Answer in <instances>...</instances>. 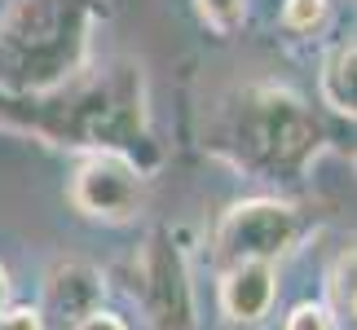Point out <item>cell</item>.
<instances>
[{
	"label": "cell",
	"mask_w": 357,
	"mask_h": 330,
	"mask_svg": "<svg viewBox=\"0 0 357 330\" xmlns=\"http://www.w3.org/2000/svg\"><path fill=\"white\" fill-rule=\"evenodd\" d=\"M0 128L40 136L71 155L115 150L146 172L159 163L150 132V88L137 58H106L102 66L89 62L49 93H0Z\"/></svg>",
	"instance_id": "6da1fadb"
},
{
	"label": "cell",
	"mask_w": 357,
	"mask_h": 330,
	"mask_svg": "<svg viewBox=\"0 0 357 330\" xmlns=\"http://www.w3.org/2000/svg\"><path fill=\"white\" fill-rule=\"evenodd\" d=\"M203 150L252 181L296 185L326 150V123L296 88L252 79L234 84L203 115Z\"/></svg>",
	"instance_id": "7a4b0ae2"
},
{
	"label": "cell",
	"mask_w": 357,
	"mask_h": 330,
	"mask_svg": "<svg viewBox=\"0 0 357 330\" xmlns=\"http://www.w3.org/2000/svg\"><path fill=\"white\" fill-rule=\"evenodd\" d=\"M102 0H5L0 93H49L93 62Z\"/></svg>",
	"instance_id": "3957f363"
},
{
	"label": "cell",
	"mask_w": 357,
	"mask_h": 330,
	"mask_svg": "<svg viewBox=\"0 0 357 330\" xmlns=\"http://www.w3.org/2000/svg\"><path fill=\"white\" fill-rule=\"evenodd\" d=\"M123 291L146 330H199V291L190 256L168 225H150L123 265Z\"/></svg>",
	"instance_id": "277c9868"
},
{
	"label": "cell",
	"mask_w": 357,
	"mask_h": 330,
	"mask_svg": "<svg viewBox=\"0 0 357 330\" xmlns=\"http://www.w3.org/2000/svg\"><path fill=\"white\" fill-rule=\"evenodd\" d=\"M309 216L282 194H252L234 198L216 216L212 225V265H238V260H265V265H282L287 256L305 242Z\"/></svg>",
	"instance_id": "5b68a950"
},
{
	"label": "cell",
	"mask_w": 357,
	"mask_h": 330,
	"mask_svg": "<svg viewBox=\"0 0 357 330\" xmlns=\"http://www.w3.org/2000/svg\"><path fill=\"white\" fill-rule=\"evenodd\" d=\"M146 194H150V172L137 168L128 155H115V150L79 155L71 176H66V203L93 225H132L146 212Z\"/></svg>",
	"instance_id": "8992f818"
},
{
	"label": "cell",
	"mask_w": 357,
	"mask_h": 330,
	"mask_svg": "<svg viewBox=\"0 0 357 330\" xmlns=\"http://www.w3.org/2000/svg\"><path fill=\"white\" fill-rule=\"evenodd\" d=\"M106 291H111V282H106V273L93 265V260H79V256H58L53 265L45 269V278H40V313H45L49 326H75L79 317H89V313L106 308Z\"/></svg>",
	"instance_id": "52a82bcc"
},
{
	"label": "cell",
	"mask_w": 357,
	"mask_h": 330,
	"mask_svg": "<svg viewBox=\"0 0 357 330\" xmlns=\"http://www.w3.org/2000/svg\"><path fill=\"white\" fill-rule=\"evenodd\" d=\"M216 308L229 330H260L278 308V265L238 260L216 269Z\"/></svg>",
	"instance_id": "ba28073f"
},
{
	"label": "cell",
	"mask_w": 357,
	"mask_h": 330,
	"mask_svg": "<svg viewBox=\"0 0 357 330\" xmlns=\"http://www.w3.org/2000/svg\"><path fill=\"white\" fill-rule=\"evenodd\" d=\"M318 93H322V106H331L340 119L357 123V40H344L322 58Z\"/></svg>",
	"instance_id": "9c48e42d"
},
{
	"label": "cell",
	"mask_w": 357,
	"mask_h": 330,
	"mask_svg": "<svg viewBox=\"0 0 357 330\" xmlns=\"http://www.w3.org/2000/svg\"><path fill=\"white\" fill-rule=\"evenodd\" d=\"M322 304L331 308L340 330H357V242H344L326 265Z\"/></svg>",
	"instance_id": "30bf717a"
},
{
	"label": "cell",
	"mask_w": 357,
	"mask_h": 330,
	"mask_svg": "<svg viewBox=\"0 0 357 330\" xmlns=\"http://www.w3.org/2000/svg\"><path fill=\"white\" fill-rule=\"evenodd\" d=\"M326 22H331V0H282L278 9V26L296 40L322 36Z\"/></svg>",
	"instance_id": "8fae6325"
},
{
	"label": "cell",
	"mask_w": 357,
	"mask_h": 330,
	"mask_svg": "<svg viewBox=\"0 0 357 330\" xmlns=\"http://www.w3.org/2000/svg\"><path fill=\"white\" fill-rule=\"evenodd\" d=\"M195 13L216 40H234L247 26V0H195Z\"/></svg>",
	"instance_id": "7c38bea8"
},
{
	"label": "cell",
	"mask_w": 357,
	"mask_h": 330,
	"mask_svg": "<svg viewBox=\"0 0 357 330\" xmlns=\"http://www.w3.org/2000/svg\"><path fill=\"white\" fill-rule=\"evenodd\" d=\"M282 330H340V326H335L331 308H326L322 299H300V304L287 308Z\"/></svg>",
	"instance_id": "4fadbf2b"
},
{
	"label": "cell",
	"mask_w": 357,
	"mask_h": 330,
	"mask_svg": "<svg viewBox=\"0 0 357 330\" xmlns=\"http://www.w3.org/2000/svg\"><path fill=\"white\" fill-rule=\"evenodd\" d=\"M0 330H49V322L36 304H9L0 313Z\"/></svg>",
	"instance_id": "5bb4252c"
},
{
	"label": "cell",
	"mask_w": 357,
	"mask_h": 330,
	"mask_svg": "<svg viewBox=\"0 0 357 330\" xmlns=\"http://www.w3.org/2000/svg\"><path fill=\"white\" fill-rule=\"evenodd\" d=\"M66 330H132V326L123 322L115 308H98V313H89V317H79L75 326H66Z\"/></svg>",
	"instance_id": "9a60e30c"
},
{
	"label": "cell",
	"mask_w": 357,
	"mask_h": 330,
	"mask_svg": "<svg viewBox=\"0 0 357 330\" xmlns=\"http://www.w3.org/2000/svg\"><path fill=\"white\" fill-rule=\"evenodd\" d=\"M13 304V282H9V269L0 265V313H5Z\"/></svg>",
	"instance_id": "2e32d148"
},
{
	"label": "cell",
	"mask_w": 357,
	"mask_h": 330,
	"mask_svg": "<svg viewBox=\"0 0 357 330\" xmlns=\"http://www.w3.org/2000/svg\"><path fill=\"white\" fill-rule=\"evenodd\" d=\"M349 159H353V168H357V132H353V141H349Z\"/></svg>",
	"instance_id": "e0dca14e"
}]
</instances>
